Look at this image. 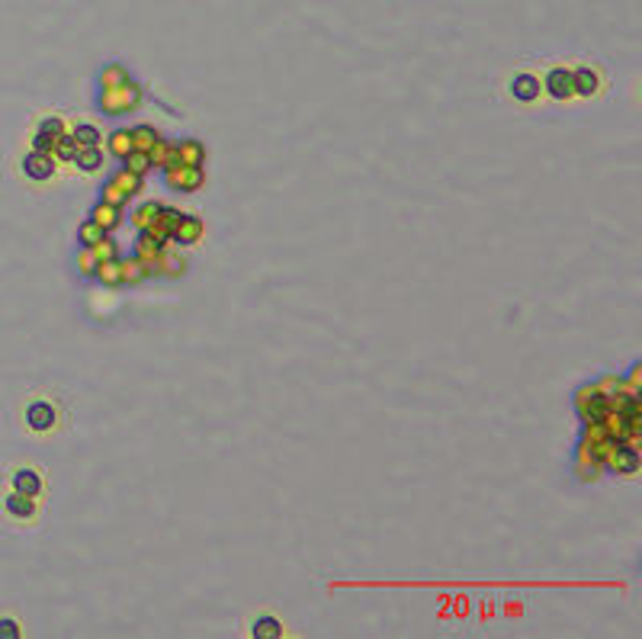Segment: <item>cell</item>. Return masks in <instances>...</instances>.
Instances as JSON below:
<instances>
[{
    "label": "cell",
    "instance_id": "1",
    "mask_svg": "<svg viewBox=\"0 0 642 639\" xmlns=\"http://www.w3.org/2000/svg\"><path fill=\"white\" fill-rule=\"evenodd\" d=\"M575 402H578V415H582L584 424H601L607 418V411H610V398L597 386H584Z\"/></svg>",
    "mask_w": 642,
    "mask_h": 639
},
{
    "label": "cell",
    "instance_id": "2",
    "mask_svg": "<svg viewBox=\"0 0 642 639\" xmlns=\"http://www.w3.org/2000/svg\"><path fill=\"white\" fill-rule=\"evenodd\" d=\"M138 100V87L122 84V87H109V90H100V109L103 113H126V109L135 107Z\"/></svg>",
    "mask_w": 642,
    "mask_h": 639
},
{
    "label": "cell",
    "instance_id": "3",
    "mask_svg": "<svg viewBox=\"0 0 642 639\" xmlns=\"http://www.w3.org/2000/svg\"><path fill=\"white\" fill-rule=\"evenodd\" d=\"M164 180L170 190L189 193V190H196V187H203V170L189 168V164H170V168H164Z\"/></svg>",
    "mask_w": 642,
    "mask_h": 639
},
{
    "label": "cell",
    "instance_id": "4",
    "mask_svg": "<svg viewBox=\"0 0 642 639\" xmlns=\"http://www.w3.org/2000/svg\"><path fill=\"white\" fill-rule=\"evenodd\" d=\"M607 469L617 472V476H629V472L639 469V453L629 443H613V450L607 453Z\"/></svg>",
    "mask_w": 642,
    "mask_h": 639
},
{
    "label": "cell",
    "instance_id": "5",
    "mask_svg": "<svg viewBox=\"0 0 642 639\" xmlns=\"http://www.w3.org/2000/svg\"><path fill=\"white\" fill-rule=\"evenodd\" d=\"M23 174L29 177V180H52V174H55V158L52 154H46V152H29L23 158Z\"/></svg>",
    "mask_w": 642,
    "mask_h": 639
},
{
    "label": "cell",
    "instance_id": "6",
    "mask_svg": "<svg viewBox=\"0 0 642 639\" xmlns=\"http://www.w3.org/2000/svg\"><path fill=\"white\" fill-rule=\"evenodd\" d=\"M55 421H58V411H55V405H48V402H29V408H26V424H29V431H52Z\"/></svg>",
    "mask_w": 642,
    "mask_h": 639
},
{
    "label": "cell",
    "instance_id": "7",
    "mask_svg": "<svg viewBox=\"0 0 642 639\" xmlns=\"http://www.w3.org/2000/svg\"><path fill=\"white\" fill-rule=\"evenodd\" d=\"M546 90H549L552 100H572V97H575L572 71H566V68H552L549 74H546Z\"/></svg>",
    "mask_w": 642,
    "mask_h": 639
},
{
    "label": "cell",
    "instance_id": "8",
    "mask_svg": "<svg viewBox=\"0 0 642 639\" xmlns=\"http://www.w3.org/2000/svg\"><path fill=\"white\" fill-rule=\"evenodd\" d=\"M511 97L517 100V103H533V100L540 97V81L533 74H514L511 77Z\"/></svg>",
    "mask_w": 642,
    "mask_h": 639
},
{
    "label": "cell",
    "instance_id": "9",
    "mask_svg": "<svg viewBox=\"0 0 642 639\" xmlns=\"http://www.w3.org/2000/svg\"><path fill=\"white\" fill-rule=\"evenodd\" d=\"M91 222H97L100 229L103 231H113L116 225L122 222V213H119V206H113V203H103V199H97V206H91Z\"/></svg>",
    "mask_w": 642,
    "mask_h": 639
},
{
    "label": "cell",
    "instance_id": "10",
    "mask_svg": "<svg viewBox=\"0 0 642 639\" xmlns=\"http://www.w3.org/2000/svg\"><path fill=\"white\" fill-rule=\"evenodd\" d=\"M199 235H203V222H199L196 215H183L180 225H177L174 235H170V241H177V244H193V241H199Z\"/></svg>",
    "mask_w": 642,
    "mask_h": 639
},
{
    "label": "cell",
    "instance_id": "11",
    "mask_svg": "<svg viewBox=\"0 0 642 639\" xmlns=\"http://www.w3.org/2000/svg\"><path fill=\"white\" fill-rule=\"evenodd\" d=\"M77 170H83V174H93V170L103 168V152H100V145H91V148H77L74 161H71Z\"/></svg>",
    "mask_w": 642,
    "mask_h": 639
},
{
    "label": "cell",
    "instance_id": "12",
    "mask_svg": "<svg viewBox=\"0 0 642 639\" xmlns=\"http://www.w3.org/2000/svg\"><path fill=\"white\" fill-rule=\"evenodd\" d=\"M4 504H7V511L13 514V518H20V520H29L32 514H36V498H29V495L10 492Z\"/></svg>",
    "mask_w": 642,
    "mask_h": 639
},
{
    "label": "cell",
    "instance_id": "13",
    "mask_svg": "<svg viewBox=\"0 0 642 639\" xmlns=\"http://www.w3.org/2000/svg\"><path fill=\"white\" fill-rule=\"evenodd\" d=\"M572 87L578 97H591V93H597V87H601V77H597V71L591 68H578L572 71Z\"/></svg>",
    "mask_w": 642,
    "mask_h": 639
},
{
    "label": "cell",
    "instance_id": "14",
    "mask_svg": "<svg viewBox=\"0 0 642 639\" xmlns=\"http://www.w3.org/2000/svg\"><path fill=\"white\" fill-rule=\"evenodd\" d=\"M13 492L36 498V495L42 492V476H39V472H32V469H20L13 476Z\"/></svg>",
    "mask_w": 642,
    "mask_h": 639
},
{
    "label": "cell",
    "instance_id": "15",
    "mask_svg": "<svg viewBox=\"0 0 642 639\" xmlns=\"http://www.w3.org/2000/svg\"><path fill=\"white\" fill-rule=\"evenodd\" d=\"M109 183H113V187H116V190H119L126 199H132L138 190H142V177L132 174V170H126V168L116 170V174L109 177Z\"/></svg>",
    "mask_w": 642,
    "mask_h": 639
},
{
    "label": "cell",
    "instance_id": "16",
    "mask_svg": "<svg viewBox=\"0 0 642 639\" xmlns=\"http://www.w3.org/2000/svg\"><path fill=\"white\" fill-rule=\"evenodd\" d=\"M148 161H152V168H170V164H177V145H170V142H154V148L148 152Z\"/></svg>",
    "mask_w": 642,
    "mask_h": 639
},
{
    "label": "cell",
    "instance_id": "17",
    "mask_svg": "<svg viewBox=\"0 0 642 639\" xmlns=\"http://www.w3.org/2000/svg\"><path fill=\"white\" fill-rule=\"evenodd\" d=\"M135 152V145H132V132L128 129H116L113 135H109V154L113 158H128V154Z\"/></svg>",
    "mask_w": 642,
    "mask_h": 639
},
{
    "label": "cell",
    "instance_id": "18",
    "mask_svg": "<svg viewBox=\"0 0 642 639\" xmlns=\"http://www.w3.org/2000/svg\"><path fill=\"white\" fill-rule=\"evenodd\" d=\"M206 148L199 142H180L177 145V164H189V168H199L203 164Z\"/></svg>",
    "mask_w": 642,
    "mask_h": 639
},
{
    "label": "cell",
    "instance_id": "19",
    "mask_svg": "<svg viewBox=\"0 0 642 639\" xmlns=\"http://www.w3.org/2000/svg\"><path fill=\"white\" fill-rule=\"evenodd\" d=\"M93 276L97 280H103L106 286H116V283H122V260H100L97 270H93Z\"/></svg>",
    "mask_w": 642,
    "mask_h": 639
},
{
    "label": "cell",
    "instance_id": "20",
    "mask_svg": "<svg viewBox=\"0 0 642 639\" xmlns=\"http://www.w3.org/2000/svg\"><path fill=\"white\" fill-rule=\"evenodd\" d=\"M71 138L77 142V148H91V145H100V129L91 126V122H77Z\"/></svg>",
    "mask_w": 642,
    "mask_h": 639
},
{
    "label": "cell",
    "instance_id": "21",
    "mask_svg": "<svg viewBox=\"0 0 642 639\" xmlns=\"http://www.w3.org/2000/svg\"><path fill=\"white\" fill-rule=\"evenodd\" d=\"M132 132V145H135V152H152L154 148V142H158V132L152 129V126H135V129H128Z\"/></svg>",
    "mask_w": 642,
    "mask_h": 639
},
{
    "label": "cell",
    "instance_id": "22",
    "mask_svg": "<svg viewBox=\"0 0 642 639\" xmlns=\"http://www.w3.org/2000/svg\"><path fill=\"white\" fill-rule=\"evenodd\" d=\"M106 235H109V231H103V229L97 225V222L87 219V222L81 225V231H77V241H81V248H93V244H100Z\"/></svg>",
    "mask_w": 642,
    "mask_h": 639
},
{
    "label": "cell",
    "instance_id": "23",
    "mask_svg": "<svg viewBox=\"0 0 642 639\" xmlns=\"http://www.w3.org/2000/svg\"><path fill=\"white\" fill-rule=\"evenodd\" d=\"M122 168L132 170V174H138V177H145L148 170H152V161H148V154L145 152H132L128 158H122Z\"/></svg>",
    "mask_w": 642,
    "mask_h": 639
},
{
    "label": "cell",
    "instance_id": "24",
    "mask_svg": "<svg viewBox=\"0 0 642 639\" xmlns=\"http://www.w3.org/2000/svg\"><path fill=\"white\" fill-rule=\"evenodd\" d=\"M254 639H267V636H283V626L273 620V617H257V624H254Z\"/></svg>",
    "mask_w": 642,
    "mask_h": 639
},
{
    "label": "cell",
    "instance_id": "25",
    "mask_svg": "<svg viewBox=\"0 0 642 639\" xmlns=\"http://www.w3.org/2000/svg\"><path fill=\"white\" fill-rule=\"evenodd\" d=\"M161 209H164L161 203H142V206L135 209V222L142 225V229H148V225H152V222L161 215Z\"/></svg>",
    "mask_w": 642,
    "mask_h": 639
},
{
    "label": "cell",
    "instance_id": "26",
    "mask_svg": "<svg viewBox=\"0 0 642 639\" xmlns=\"http://www.w3.org/2000/svg\"><path fill=\"white\" fill-rule=\"evenodd\" d=\"M52 154H55L58 161H74V154H77V142H74L71 135H61L58 142H55Z\"/></svg>",
    "mask_w": 642,
    "mask_h": 639
},
{
    "label": "cell",
    "instance_id": "27",
    "mask_svg": "<svg viewBox=\"0 0 642 639\" xmlns=\"http://www.w3.org/2000/svg\"><path fill=\"white\" fill-rule=\"evenodd\" d=\"M97 254H93V248H81V254H77V270H81L83 276H93V270H97Z\"/></svg>",
    "mask_w": 642,
    "mask_h": 639
},
{
    "label": "cell",
    "instance_id": "28",
    "mask_svg": "<svg viewBox=\"0 0 642 639\" xmlns=\"http://www.w3.org/2000/svg\"><path fill=\"white\" fill-rule=\"evenodd\" d=\"M39 135H48V138H61L65 135V122L58 116H48V119L39 122Z\"/></svg>",
    "mask_w": 642,
    "mask_h": 639
},
{
    "label": "cell",
    "instance_id": "29",
    "mask_svg": "<svg viewBox=\"0 0 642 639\" xmlns=\"http://www.w3.org/2000/svg\"><path fill=\"white\" fill-rule=\"evenodd\" d=\"M122 84H128V81H126V71H122L119 65H116V68L109 65V68L103 71V87H100V90H109V87H122Z\"/></svg>",
    "mask_w": 642,
    "mask_h": 639
},
{
    "label": "cell",
    "instance_id": "30",
    "mask_svg": "<svg viewBox=\"0 0 642 639\" xmlns=\"http://www.w3.org/2000/svg\"><path fill=\"white\" fill-rule=\"evenodd\" d=\"M93 254H97V260H116L119 257V248H116V244L109 241V235H106L100 244H93Z\"/></svg>",
    "mask_w": 642,
    "mask_h": 639
},
{
    "label": "cell",
    "instance_id": "31",
    "mask_svg": "<svg viewBox=\"0 0 642 639\" xmlns=\"http://www.w3.org/2000/svg\"><path fill=\"white\" fill-rule=\"evenodd\" d=\"M20 636V626L13 620H0V639H16Z\"/></svg>",
    "mask_w": 642,
    "mask_h": 639
}]
</instances>
